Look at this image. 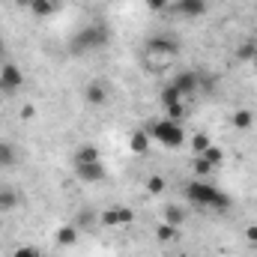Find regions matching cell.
Masks as SVG:
<instances>
[{"label":"cell","instance_id":"1","mask_svg":"<svg viewBox=\"0 0 257 257\" xmlns=\"http://www.w3.org/2000/svg\"><path fill=\"white\" fill-rule=\"evenodd\" d=\"M186 200H192L194 206H206V209H227L230 206L227 194L215 186H209V183H203L200 177L186 186Z\"/></svg>","mask_w":257,"mask_h":257},{"label":"cell","instance_id":"2","mask_svg":"<svg viewBox=\"0 0 257 257\" xmlns=\"http://www.w3.org/2000/svg\"><path fill=\"white\" fill-rule=\"evenodd\" d=\"M144 132H147L153 141H159L162 147H168V150H177V147L186 144V132L180 128L177 120H156V123L144 126Z\"/></svg>","mask_w":257,"mask_h":257},{"label":"cell","instance_id":"3","mask_svg":"<svg viewBox=\"0 0 257 257\" xmlns=\"http://www.w3.org/2000/svg\"><path fill=\"white\" fill-rule=\"evenodd\" d=\"M108 39H111L108 27L93 24V27L81 30V33L69 42V48H72V51H96V48H105V45H108Z\"/></svg>","mask_w":257,"mask_h":257},{"label":"cell","instance_id":"4","mask_svg":"<svg viewBox=\"0 0 257 257\" xmlns=\"http://www.w3.org/2000/svg\"><path fill=\"white\" fill-rule=\"evenodd\" d=\"M159 102H162V108L168 111V120H183V93L177 90V87H165L162 93H159Z\"/></svg>","mask_w":257,"mask_h":257},{"label":"cell","instance_id":"5","mask_svg":"<svg viewBox=\"0 0 257 257\" xmlns=\"http://www.w3.org/2000/svg\"><path fill=\"white\" fill-rule=\"evenodd\" d=\"M135 221V212L128 209V206H117V209H105L102 215H99V224H105V227H128Z\"/></svg>","mask_w":257,"mask_h":257},{"label":"cell","instance_id":"6","mask_svg":"<svg viewBox=\"0 0 257 257\" xmlns=\"http://www.w3.org/2000/svg\"><path fill=\"white\" fill-rule=\"evenodd\" d=\"M21 84H24V72L15 63H3V69H0V90L3 93H15V90H21Z\"/></svg>","mask_w":257,"mask_h":257},{"label":"cell","instance_id":"7","mask_svg":"<svg viewBox=\"0 0 257 257\" xmlns=\"http://www.w3.org/2000/svg\"><path fill=\"white\" fill-rule=\"evenodd\" d=\"M75 174H78V180L81 183H102L105 177H108V168L102 165V159L99 162H90V165H75Z\"/></svg>","mask_w":257,"mask_h":257},{"label":"cell","instance_id":"8","mask_svg":"<svg viewBox=\"0 0 257 257\" xmlns=\"http://www.w3.org/2000/svg\"><path fill=\"white\" fill-rule=\"evenodd\" d=\"M147 51H150L153 57H174V54L180 51V42H177V39H168V36H153V39L147 42Z\"/></svg>","mask_w":257,"mask_h":257},{"label":"cell","instance_id":"9","mask_svg":"<svg viewBox=\"0 0 257 257\" xmlns=\"http://www.w3.org/2000/svg\"><path fill=\"white\" fill-rule=\"evenodd\" d=\"M84 99H87L90 108L105 105V99H108V87H105V81H90V84L84 87Z\"/></svg>","mask_w":257,"mask_h":257},{"label":"cell","instance_id":"10","mask_svg":"<svg viewBox=\"0 0 257 257\" xmlns=\"http://www.w3.org/2000/svg\"><path fill=\"white\" fill-rule=\"evenodd\" d=\"M78 236H81V230H78L75 221H72V224H60V227L54 230V242H57L60 248H72V245L78 242Z\"/></svg>","mask_w":257,"mask_h":257},{"label":"cell","instance_id":"11","mask_svg":"<svg viewBox=\"0 0 257 257\" xmlns=\"http://www.w3.org/2000/svg\"><path fill=\"white\" fill-rule=\"evenodd\" d=\"M174 12L183 15V18H197L206 12V0H177L174 3Z\"/></svg>","mask_w":257,"mask_h":257},{"label":"cell","instance_id":"12","mask_svg":"<svg viewBox=\"0 0 257 257\" xmlns=\"http://www.w3.org/2000/svg\"><path fill=\"white\" fill-rule=\"evenodd\" d=\"M150 144H153V138H150L144 128H135V132L128 135V153H135V156L150 153Z\"/></svg>","mask_w":257,"mask_h":257},{"label":"cell","instance_id":"13","mask_svg":"<svg viewBox=\"0 0 257 257\" xmlns=\"http://www.w3.org/2000/svg\"><path fill=\"white\" fill-rule=\"evenodd\" d=\"M197 81H200V78H197L194 72H177V75H174V81H171V87H177L183 96H189V93L197 90Z\"/></svg>","mask_w":257,"mask_h":257},{"label":"cell","instance_id":"14","mask_svg":"<svg viewBox=\"0 0 257 257\" xmlns=\"http://www.w3.org/2000/svg\"><path fill=\"white\" fill-rule=\"evenodd\" d=\"M230 123H233L236 132H248V128L254 126V114H251L248 108H236V111H233V117H230Z\"/></svg>","mask_w":257,"mask_h":257},{"label":"cell","instance_id":"15","mask_svg":"<svg viewBox=\"0 0 257 257\" xmlns=\"http://www.w3.org/2000/svg\"><path fill=\"white\" fill-rule=\"evenodd\" d=\"M90 162H99V150L93 144H81L75 150V165H90Z\"/></svg>","mask_w":257,"mask_h":257},{"label":"cell","instance_id":"16","mask_svg":"<svg viewBox=\"0 0 257 257\" xmlns=\"http://www.w3.org/2000/svg\"><path fill=\"white\" fill-rule=\"evenodd\" d=\"M27 6H30V12L39 15V18H48V15L57 12V0H30Z\"/></svg>","mask_w":257,"mask_h":257},{"label":"cell","instance_id":"17","mask_svg":"<svg viewBox=\"0 0 257 257\" xmlns=\"http://www.w3.org/2000/svg\"><path fill=\"white\" fill-rule=\"evenodd\" d=\"M15 206H18V192L9 189V186H3V189H0V212H9V209H15Z\"/></svg>","mask_w":257,"mask_h":257},{"label":"cell","instance_id":"18","mask_svg":"<svg viewBox=\"0 0 257 257\" xmlns=\"http://www.w3.org/2000/svg\"><path fill=\"white\" fill-rule=\"evenodd\" d=\"M18 162V150L6 141H0V168H12Z\"/></svg>","mask_w":257,"mask_h":257},{"label":"cell","instance_id":"19","mask_svg":"<svg viewBox=\"0 0 257 257\" xmlns=\"http://www.w3.org/2000/svg\"><path fill=\"white\" fill-rule=\"evenodd\" d=\"M165 221H168V224H174V227H180V224L186 221V209H183V206H174V203H171V206H165Z\"/></svg>","mask_w":257,"mask_h":257},{"label":"cell","instance_id":"20","mask_svg":"<svg viewBox=\"0 0 257 257\" xmlns=\"http://www.w3.org/2000/svg\"><path fill=\"white\" fill-rule=\"evenodd\" d=\"M200 156H203V159H206V162H209L212 168H218V165L224 162V150H221V147H215V144H209V147H206V150H203Z\"/></svg>","mask_w":257,"mask_h":257},{"label":"cell","instance_id":"21","mask_svg":"<svg viewBox=\"0 0 257 257\" xmlns=\"http://www.w3.org/2000/svg\"><path fill=\"white\" fill-rule=\"evenodd\" d=\"M156 239H159V242H171V239H177V227L168 224V221H162V224L156 227Z\"/></svg>","mask_w":257,"mask_h":257},{"label":"cell","instance_id":"22","mask_svg":"<svg viewBox=\"0 0 257 257\" xmlns=\"http://www.w3.org/2000/svg\"><path fill=\"white\" fill-rule=\"evenodd\" d=\"M236 57L239 60H257V42H242L236 48Z\"/></svg>","mask_w":257,"mask_h":257},{"label":"cell","instance_id":"23","mask_svg":"<svg viewBox=\"0 0 257 257\" xmlns=\"http://www.w3.org/2000/svg\"><path fill=\"white\" fill-rule=\"evenodd\" d=\"M209 144H212V141H209V135H203V132H197V135L192 138V150L197 153V156H200V153H203Z\"/></svg>","mask_w":257,"mask_h":257},{"label":"cell","instance_id":"24","mask_svg":"<svg viewBox=\"0 0 257 257\" xmlns=\"http://www.w3.org/2000/svg\"><path fill=\"white\" fill-rule=\"evenodd\" d=\"M212 171H215V168H212L203 156H194V174H197V177H206V174H212Z\"/></svg>","mask_w":257,"mask_h":257},{"label":"cell","instance_id":"25","mask_svg":"<svg viewBox=\"0 0 257 257\" xmlns=\"http://www.w3.org/2000/svg\"><path fill=\"white\" fill-rule=\"evenodd\" d=\"M147 192L150 194H162L165 192V177H150V180H147Z\"/></svg>","mask_w":257,"mask_h":257},{"label":"cell","instance_id":"26","mask_svg":"<svg viewBox=\"0 0 257 257\" xmlns=\"http://www.w3.org/2000/svg\"><path fill=\"white\" fill-rule=\"evenodd\" d=\"M9 257H42V254H39V248H33V245H18Z\"/></svg>","mask_w":257,"mask_h":257},{"label":"cell","instance_id":"27","mask_svg":"<svg viewBox=\"0 0 257 257\" xmlns=\"http://www.w3.org/2000/svg\"><path fill=\"white\" fill-rule=\"evenodd\" d=\"M75 224H78V230H81V227H84V230H90V227H93V215H90V212H84V215H78V218H75Z\"/></svg>","mask_w":257,"mask_h":257},{"label":"cell","instance_id":"28","mask_svg":"<svg viewBox=\"0 0 257 257\" xmlns=\"http://www.w3.org/2000/svg\"><path fill=\"white\" fill-rule=\"evenodd\" d=\"M147 6L156 9V12H162V9H168V0H147Z\"/></svg>","mask_w":257,"mask_h":257},{"label":"cell","instance_id":"29","mask_svg":"<svg viewBox=\"0 0 257 257\" xmlns=\"http://www.w3.org/2000/svg\"><path fill=\"white\" fill-rule=\"evenodd\" d=\"M245 239H248V242H254V245H257V224H251V227L245 230Z\"/></svg>","mask_w":257,"mask_h":257},{"label":"cell","instance_id":"30","mask_svg":"<svg viewBox=\"0 0 257 257\" xmlns=\"http://www.w3.org/2000/svg\"><path fill=\"white\" fill-rule=\"evenodd\" d=\"M33 114H36V111H33V105H24V108H21V117H24V120H30Z\"/></svg>","mask_w":257,"mask_h":257},{"label":"cell","instance_id":"31","mask_svg":"<svg viewBox=\"0 0 257 257\" xmlns=\"http://www.w3.org/2000/svg\"><path fill=\"white\" fill-rule=\"evenodd\" d=\"M12 3H30V0H12Z\"/></svg>","mask_w":257,"mask_h":257}]
</instances>
